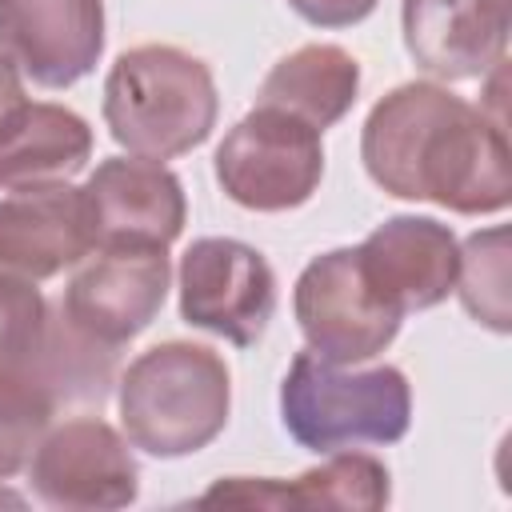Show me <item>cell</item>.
Instances as JSON below:
<instances>
[{
	"label": "cell",
	"instance_id": "obj_19",
	"mask_svg": "<svg viewBox=\"0 0 512 512\" xmlns=\"http://www.w3.org/2000/svg\"><path fill=\"white\" fill-rule=\"evenodd\" d=\"M52 408L56 400L28 368L0 372V480L16 476L32 460L52 424Z\"/></svg>",
	"mask_w": 512,
	"mask_h": 512
},
{
	"label": "cell",
	"instance_id": "obj_18",
	"mask_svg": "<svg viewBox=\"0 0 512 512\" xmlns=\"http://www.w3.org/2000/svg\"><path fill=\"white\" fill-rule=\"evenodd\" d=\"M456 292L464 312L492 328L508 332L512 312H508V228H488L464 240L460 248V268H456Z\"/></svg>",
	"mask_w": 512,
	"mask_h": 512
},
{
	"label": "cell",
	"instance_id": "obj_1",
	"mask_svg": "<svg viewBox=\"0 0 512 512\" xmlns=\"http://www.w3.org/2000/svg\"><path fill=\"white\" fill-rule=\"evenodd\" d=\"M368 176L400 200L480 216L512 200L504 116L472 108L440 84H400L364 120Z\"/></svg>",
	"mask_w": 512,
	"mask_h": 512
},
{
	"label": "cell",
	"instance_id": "obj_17",
	"mask_svg": "<svg viewBox=\"0 0 512 512\" xmlns=\"http://www.w3.org/2000/svg\"><path fill=\"white\" fill-rule=\"evenodd\" d=\"M360 88V64L340 44H304L284 56L260 84V104L292 112L296 120L324 132L336 124Z\"/></svg>",
	"mask_w": 512,
	"mask_h": 512
},
{
	"label": "cell",
	"instance_id": "obj_16",
	"mask_svg": "<svg viewBox=\"0 0 512 512\" xmlns=\"http://www.w3.org/2000/svg\"><path fill=\"white\" fill-rule=\"evenodd\" d=\"M92 156V128L60 104L20 100L0 120V188H36L76 176Z\"/></svg>",
	"mask_w": 512,
	"mask_h": 512
},
{
	"label": "cell",
	"instance_id": "obj_10",
	"mask_svg": "<svg viewBox=\"0 0 512 512\" xmlns=\"http://www.w3.org/2000/svg\"><path fill=\"white\" fill-rule=\"evenodd\" d=\"M164 248H100L64 292V316L96 344L120 348L140 336L168 296Z\"/></svg>",
	"mask_w": 512,
	"mask_h": 512
},
{
	"label": "cell",
	"instance_id": "obj_3",
	"mask_svg": "<svg viewBox=\"0 0 512 512\" xmlns=\"http://www.w3.org/2000/svg\"><path fill=\"white\" fill-rule=\"evenodd\" d=\"M216 108L208 64L172 44L120 52L104 80V124L112 140L144 160H172L204 144Z\"/></svg>",
	"mask_w": 512,
	"mask_h": 512
},
{
	"label": "cell",
	"instance_id": "obj_2",
	"mask_svg": "<svg viewBox=\"0 0 512 512\" xmlns=\"http://www.w3.org/2000/svg\"><path fill=\"white\" fill-rule=\"evenodd\" d=\"M116 404L132 448L160 460L192 456L228 424V364L204 344H156L128 364Z\"/></svg>",
	"mask_w": 512,
	"mask_h": 512
},
{
	"label": "cell",
	"instance_id": "obj_6",
	"mask_svg": "<svg viewBox=\"0 0 512 512\" xmlns=\"http://www.w3.org/2000/svg\"><path fill=\"white\" fill-rule=\"evenodd\" d=\"M320 176V132L268 104H256L216 148V180L224 196L252 212H284L304 204Z\"/></svg>",
	"mask_w": 512,
	"mask_h": 512
},
{
	"label": "cell",
	"instance_id": "obj_11",
	"mask_svg": "<svg viewBox=\"0 0 512 512\" xmlns=\"http://www.w3.org/2000/svg\"><path fill=\"white\" fill-rule=\"evenodd\" d=\"M100 48V0H0V56L40 88H68L88 76Z\"/></svg>",
	"mask_w": 512,
	"mask_h": 512
},
{
	"label": "cell",
	"instance_id": "obj_21",
	"mask_svg": "<svg viewBox=\"0 0 512 512\" xmlns=\"http://www.w3.org/2000/svg\"><path fill=\"white\" fill-rule=\"evenodd\" d=\"M288 4L296 16H304L316 28H348L376 8V0H288Z\"/></svg>",
	"mask_w": 512,
	"mask_h": 512
},
{
	"label": "cell",
	"instance_id": "obj_4",
	"mask_svg": "<svg viewBox=\"0 0 512 512\" xmlns=\"http://www.w3.org/2000/svg\"><path fill=\"white\" fill-rule=\"evenodd\" d=\"M280 420L288 436L312 452L396 444L412 420V388L392 364L340 372L336 364L300 352L280 384Z\"/></svg>",
	"mask_w": 512,
	"mask_h": 512
},
{
	"label": "cell",
	"instance_id": "obj_22",
	"mask_svg": "<svg viewBox=\"0 0 512 512\" xmlns=\"http://www.w3.org/2000/svg\"><path fill=\"white\" fill-rule=\"evenodd\" d=\"M24 100V84H20V72L8 56H0V120Z\"/></svg>",
	"mask_w": 512,
	"mask_h": 512
},
{
	"label": "cell",
	"instance_id": "obj_7",
	"mask_svg": "<svg viewBox=\"0 0 512 512\" xmlns=\"http://www.w3.org/2000/svg\"><path fill=\"white\" fill-rule=\"evenodd\" d=\"M276 312L268 260L228 236L196 240L180 260V316L236 348H252Z\"/></svg>",
	"mask_w": 512,
	"mask_h": 512
},
{
	"label": "cell",
	"instance_id": "obj_23",
	"mask_svg": "<svg viewBox=\"0 0 512 512\" xmlns=\"http://www.w3.org/2000/svg\"><path fill=\"white\" fill-rule=\"evenodd\" d=\"M0 504H20V496H12V492H0Z\"/></svg>",
	"mask_w": 512,
	"mask_h": 512
},
{
	"label": "cell",
	"instance_id": "obj_12",
	"mask_svg": "<svg viewBox=\"0 0 512 512\" xmlns=\"http://www.w3.org/2000/svg\"><path fill=\"white\" fill-rule=\"evenodd\" d=\"M92 252L80 188L36 184L0 200V276L48 280Z\"/></svg>",
	"mask_w": 512,
	"mask_h": 512
},
{
	"label": "cell",
	"instance_id": "obj_13",
	"mask_svg": "<svg viewBox=\"0 0 512 512\" xmlns=\"http://www.w3.org/2000/svg\"><path fill=\"white\" fill-rule=\"evenodd\" d=\"M512 0H404L408 56L436 80H476L504 64Z\"/></svg>",
	"mask_w": 512,
	"mask_h": 512
},
{
	"label": "cell",
	"instance_id": "obj_15",
	"mask_svg": "<svg viewBox=\"0 0 512 512\" xmlns=\"http://www.w3.org/2000/svg\"><path fill=\"white\" fill-rule=\"evenodd\" d=\"M388 504V468L376 456L332 452L328 464L300 472L296 480H216L196 508H352L376 512Z\"/></svg>",
	"mask_w": 512,
	"mask_h": 512
},
{
	"label": "cell",
	"instance_id": "obj_20",
	"mask_svg": "<svg viewBox=\"0 0 512 512\" xmlns=\"http://www.w3.org/2000/svg\"><path fill=\"white\" fill-rule=\"evenodd\" d=\"M48 324V304L32 280L0 276V372L32 368Z\"/></svg>",
	"mask_w": 512,
	"mask_h": 512
},
{
	"label": "cell",
	"instance_id": "obj_9",
	"mask_svg": "<svg viewBox=\"0 0 512 512\" xmlns=\"http://www.w3.org/2000/svg\"><path fill=\"white\" fill-rule=\"evenodd\" d=\"M80 196L92 248H168L184 228V188L160 160L112 156Z\"/></svg>",
	"mask_w": 512,
	"mask_h": 512
},
{
	"label": "cell",
	"instance_id": "obj_8",
	"mask_svg": "<svg viewBox=\"0 0 512 512\" xmlns=\"http://www.w3.org/2000/svg\"><path fill=\"white\" fill-rule=\"evenodd\" d=\"M28 480L44 504L80 512L124 508L140 492V472L124 436L96 416L52 428L28 460Z\"/></svg>",
	"mask_w": 512,
	"mask_h": 512
},
{
	"label": "cell",
	"instance_id": "obj_5",
	"mask_svg": "<svg viewBox=\"0 0 512 512\" xmlns=\"http://www.w3.org/2000/svg\"><path fill=\"white\" fill-rule=\"evenodd\" d=\"M292 308L308 352L328 364H360L380 356L404 320V312L372 284L356 248L316 256L296 280Z\"/></svg>",
	"mask_w": 512,
	"mask_h": 512
},
{
	"label": "cell",
	"instance_id": "obj_14",
	"mask_svg": "<svg viewBox=\"0 0 512 512\" xmlns=\"http://www.w3.org/2000/svg\"><path fill=\"white\" fill-rule=\"evenodd\" d=\"M356 252L372 284L400 312H424L456 288L460 244L428 216H392Z\"/></svg>",
	"mask_w": 512,
	"mask_h": 512
}]
</instances>
